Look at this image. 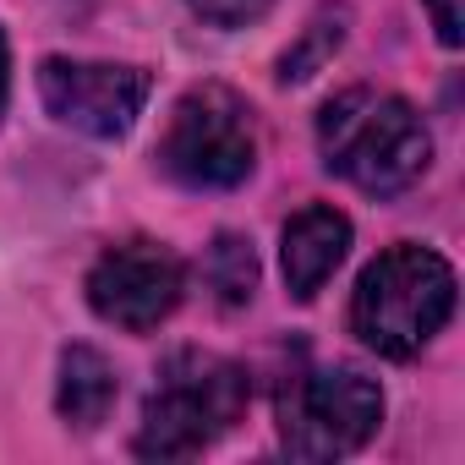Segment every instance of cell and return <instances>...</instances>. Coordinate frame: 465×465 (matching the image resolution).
<instances>
[{
	"instance_id": "6da1fadb",
	"label": "cell",
	"mask_w": 465,
	"mask_h": 465,
	"mask_svg": "<svg viewBox=\"0 0 465 465\" xmlns=\"http://www.w3.org/2000/svg\"><path fill=\"white\" fill-rule=\"evenodd\" d=\"M318 153L367 197H400L432 164V137L400 94L351 88L318 115Z\"/></svg>"
},
{
	"instance_id": "7a4b0ae2",
	"label": "cell",
	"mask_w": 465,
	"mask_h": 465,
	"mask_svg": "<svg viewBox=\"0 0 465 465\" xmlns=\"http://www.w3.org/2000/svg\"><path fill=\"white\" fill-rule=\"evenodd\" d=\"M454 312V269L427 247H389L378 252L351 296V329L367 351L389 361H411Z\"/></svg>"
},
{
	"instance_id": "3957f363",
	"label": "cell",
	"mask_w": 465,
	"mask_h": 465,
	"mask_svg": "<svg viewBox=\"0 0 465 465\" xmlns=\"http://www.w3.org/2000/svg\"><path fill=\"white\" fill-rule=\"evenodd\" d=\"M247 372L213 351H175L159 367L153 394L143 400L137 454L148 460H186L203 454L213 438H224L247 411Z\"/></svg>"
},
{
	"instance_id": "277c9868",
	"label": "cell",
	"mask_w": 465,
	"mask_h": 465,
	"mask_svg": "<svg viewBox=\"0 0 465 465\" xmlns=\"http://www.w3.org/2000/svg\"><path fill=\"white\" fill-rule=\"evenodd\" d=\"M159 164L192 192H230L258 164V126L242 94L224 83L186 88L159 137Z\"/></svg>"
},
{
	"instance_id": "5b68a950",
	"label": "cell",
	"mask_w": 465,
	"mask_h": 465,
	"mask_svg": "<svg viewBox=\"0 0 465 465\" xmlns=\"http://www.w3.org/2000/svg\"><path fill=\"white\" fill-rule=\"evenodd\" d=\"M383 421V389L361 367H318L280 394V443L296 460H334L361 449Z\"/></svg>"
},
{
	"instance_id": "8992f818",
	"label": "cell",
	"mask_w": 465,
	"mask_h": 465,
	"mask_svg": "<svg viewBox=\"0 0 465 465\" xmlns=\"http://www.w3.org/2000/svg\"><path fill=\"white\" fill-rule=\"evenodd\" d=\"M148 72L143 66H115V61H66L50 55L39 66V94L45 110L88 137H126L132 121L148 104Z\"/></svg>"
},
{
	"instance_id": "52a82bcc",
	"label": "cell",
	"mask_w": 465,
	"mask_h": 465,
	"mask_svg": "<svg viewBox=\"0 0 465 465\" xmlns=\"http://www.w3.org/2000/svg\"><path fill=\"white\" fill-rule=\"evenodd\" d=\"M181 291H186V269L159 242H121L88 274V307L126 334L159 329L181 307Z\"/></svg>"
},
{
	"instance_id": "ba28073f",
	"label": "cell",
	"mask_w": 465,
	"mask_h": 465,
	"mask_svg": "<svg viewBox=\"0 0 465 465\" xmlns=\"http://www.w3.org/2000/svg\"><path fill=\"white\" fill-rule=\"evenodd\" d=\"M351 252V219L329 203H307L291 224H285V247H280V263H285V285L296 302H312L334 269L345 263Z\"/></svg>"
},
{
	"instance_id": "9c48e42d",
	"label": "cell",
	"mask_w": 465,
	"mask_h": 465,
	"mask_svg": "<svg viewBox=\"0 0 465 465\" xmlns=\"http://www.w3.org/2000/svg\"><path fill=\"white\" fill-rule=\"evenodd\" d=\"M115 367L94 351V345H72L61 356V383H55V411L72 421V427H99L115 405Z\"/></svg>"
},
{
	"instance_id": "30bf717a",
	"label": "cell",
	"mask_w": 465,
	"mask_h": 465,
	"mask_svg": "<svg viewBox=\"0 0 465 465\" xmlns=\"http://www.w3.org/2000/svg\"><path fill=\"white\" fill-rule=\"evenodd\" d=\"M203 274H208V285L219 291L224 307L252 302V291H258V258H252V242H242V236H230V230H224V236L208 247Z\"/></svg>"
},
{
	"instance_id": "8fae6325",
	"label": "cell",
	"mask_w": 465,
	"mask_h": 465,
	"mask_svg": "<svg viewBox=\"0 0 465 465\" xmlns=\"http://www.w3.org/2000/svg\"><path fill=\"white\" fill-rule=\"evenodd\" d=\"M345 23H351V12L345 6H323L312 23H307V34H302V45L296 50H285V61H280V77L285 83H307L334 50H340V39H345Z\"/></svg>"
},
{
	"instance_id": "7c38bea8",
	"label": "cell",
	"mask_w": 465,
	"mask_h": 465,
	"mask_svg": "<svg viewBox=\"0 0 465 465\" xmlns=\"http://www.w3.org/2000/svg\"><path fill=\"white\" fill-rule=\"evenodd\" d=\"M192 6V17H203L208 28H247V23H258L274 0H186Z\"/></svg>"
},
{
	"instance_id": "4fadbf2b",
	"label": "cell",
	"mask_w": 465,
	"mask_h": 465,
	"mask_svg": "<svg viewBox=\"0 0 465 465\" xmlns=\"http://www.w3.org/2000/svg\"><path fill=\"white\" fill-rule=\"evenodd\" d=\"M427 17H432L438 39H443L449 50L465 45V12H460V0H427Z\"/></svg>"
},
{
	"instance_id": "5bb4252c",
	"label": "cell",
	"mask_w": 465,
	"mask_h": 465,
	"mask_svg": "<svg viewBox=\"0 0 465 465\" xmlns=\"http://www.w3.org/2000/svg\"><path fill=\"white\" fill-rule=\"evenodd\" d=\"M6 94H12V55H6V34H0V115H6Z\"/></svg>"
}]
</instances>
